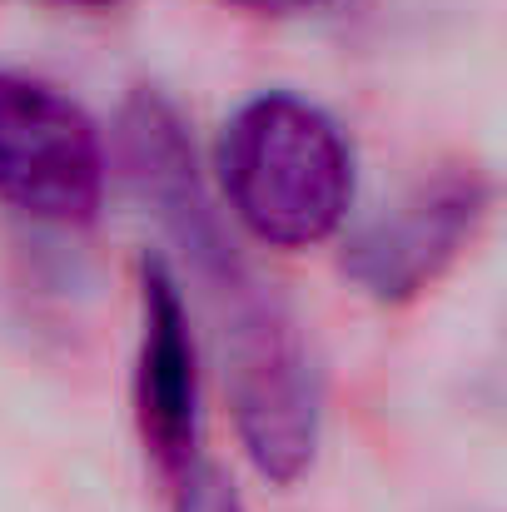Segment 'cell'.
Here are the masks:
<instances>
[{"instance_id":"cell-1","label":"cell","mask_w":507,"mask_h":512,"mask_svg":"<svg viewBox=\"0 0 507 512\" xmlns=\"http://www.w3.org/2000/svg\"><path fill=\"white\" fill-rule=\"evenodd\" d=\"M209 309L239 458L264 488H299L324 453V373L299 314L224 234L169 264Z\"/></svg>"},{"instance_id":"cell-2","label":"cell","mask_w":507,"mask_h":512,"mask_svg":"<svg viewBox=\"0 0 507 512\" xmlns=\"http://www.w3.org/2000/svg\"><path fill=\"white\" fill-rule=\"evenodd\" d=\"M214 199L234 234L274 254L334 244L353 219L358 160L334 115L299 90H259L219 125Z\"/></svg>"},{"instance_id":"cell-3","label":"cell","mask_w":507,"mask_h":512,"mask_svg":"<svg viewBox=\"0 0 507 512\" xmlns=\"http://www.w3.org/2000/svg\"><path fill=\"white\" fill-rule=\"evenodd\" d=\"M498 184L478 160H443L418 174L393 204L338 234V274L378 309H408L433 294L493 219Z\"/></svg>"},{"instance_id":"cell-4","label":"cell","mask_w":507,"mask_h":512,"mask_svg":"<svg viewBox=\"0 0 507 512\" xmlns=\"http://www.w3.org/2000/svg\"><path fill=\"white\" fill-rule=\"evenodd\" d=\"M105 184L110 145L95 115L40 75L0 70V204L50 229H90Z\"/></svg>"},{"instance_id":"cell-5","label":"cell","mask_w":507,"mask_h":512,"mask_svg":"<svg viewBox=\"0 0 507 512\" xmlns=\"http://www.w3.org/2000/svg\"><path fill=\"white\" fill-rule=\"evenodd\" d=\"M130 418L145 463L165 488L204 463V368L194 304L160 249L140 259L135 279Z\"/></svg>"},{"instance_id":"cell-6","label":"cell","mask_w":507,"mask_h":512,"mask_svg":"<svg viewBox=\"0 0 507 512\" xmlns=\"http://www.w3.org/2000/svg\"><path fill=\"white\" fill-rule=\"evenodd\" d=\"M169 512H249V508H244V498H239V488L229 483L224 468L199 463L189 478H179L169 488Z\"/></svg>"},{"instance_id":"cell-7","label":"cell","mask_w":507,"mask_h":512,"mask_svg":"<svg viewBox=\"0 0 507 512\" xmlns=\"http://www.w3.org/2000/svg\"><path fill=\"white\" fill-rule=\"evenodd\" d=\"M229 10H244V15H314L334 0H219Z\"/></svg>"},{"instance_id":"cell-8","label":"cell","mask_w":507,"mask_h":512,"mask_svg":"<svg viewBox=\"0 0 507 512\" xmlns=\"http://www.w3.org/2000/svg\"><path fill=\"white\" fill-rule=\"evenodd\" d=\"M75 5H115V0H75Z\"/></svg>"}]
</instances>
